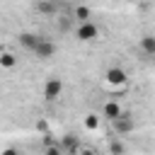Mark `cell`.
<instances>
[{"mask_svg": "<svg viewBox=\"0 0 155 155\" xmlns=\"http://www.w3.org/2000/svg\"><path fill=\"white\" fill-rule=\"evenodd\" d=\"M99 36V27L94 22H80L75 27V39L78 41H94Z\"/></svg>", "mask_w": 155, "mask_h": 155, "instance_id": "cell-1", "label": "cell"}, {"mask_svg": "<svg viewBox=\"0 0 155 155\" xmlns=\"http://www.w3.org/2000/svg\"><path fill=\"white\" fill-rule=\"evenodd\" d=\"M111 128H114V133H116V136H126V133L136 131V121H133L128 114H121V116L111 119Z\"/></svg>", "mask_w": 155, "mask_h": 155, "instance_id": "cell-2", "label": "cell"}, {"mask_svg": "<svg viewBox=\"0 0 155 155\" xmlns=\"http://www.w3.org/2000/svg\"><path fill=\"white\" fill-rule=\"evenodd\" d=\"M63 92V80L61 78H48L46 85H44V99L46 102H56Z\"/></svg>", "mask_w": 155, "mask_h": 155, "instance_id": "cell-3", "label": "cell"}, {"mask_svg": "<svg viewBox=\"0 0 155 155\" xmlns=\"http://www.w3.org/2000/svg\"><path fill=\"white\" fill-rule=\"evenodd\" d=\"M104 78H107V82H109V85H114V87H124V85L128 82L126 70H124V68H116V65H114V68H109Z\"/></svg>", "mask_w": 155, "mask_h": 155, "instance_id": "cell-4", "label": "cell"}, {"mask_svg": "<svg viewBox=\"0 0 155 155\" xmlns=\"http://www.w3.org/2000/svg\"><path fill=\"white\" fill-rule=\"evenodd\" d=\"M41 61H48V58H53V53H56V44L51 41V39H46V36H41V41H39V46H36V51H34Z\"/></svg>", "mask_w": 155, "mask_h": 155, "instance_id": "cell-5", "label": "cell"}, {"mask_svg": "<svg viewBox=\"0 0 155 155\" xmlns=\"http://www.w3.org/2000/svg\"><path fill=\"white\" fill-rule=\"evenodd\" d=\"M61 148L63 153H70V155H80V138L75 133H65L61 138Z\"/></svg>", "mask_w": 155, "mask_h": 155, "instance_id": "cell-6", "label": "cell"}, {"mask_svg": "<svg viewBox=\"0 0 155 155\" xmlns=\"http://www.w3.org/2000/svg\"><path fill=\"white\" fill-rule=\"evenodd\" d=\"M17 41H19V46L22 48H27V51H36V46H39V41H41V36L39 34H31V31H22L19 36H17Z\"/></svg>", "mask_w": 155, "mask_h": 155, "instance_id": "cell-7", "label": "cell"}, {"mask_svg": "<svg viewBox=\"0 0 155 155\" xmlns=\"http://www.w3.org/2000/svg\"><path fill=\"white\" fill-rule=\"evenodd\" d=\"M102 114H104V116H107V119L111 121V119H116V116H121V114H124V109H121V104H119L116 99H111V102H107V104H104V109H102Z\"/></svg>", "mask_w": 155, "mask_h": 155, "instance_id": "cell-8", "label": "cell"}, {"mask_svg": "<svg viewBox=\"0 0 155 155\" xmlns=\"http://www.w3.org/2000/svg\"><path fill=\"white\" fill-rule=\"evenodd\" d=\"M138 46H140V51H143L145 56H155V34H145V36H140Z\"/></svg>", "mask_w": 155, "mask_h": 155, "instance_id": "cell-9", "label": "cell"}, {"mask_svg": "<svg viewBox=\"0 0 155 155\" xmlns=\"http://www.w3.org/2000/svg\"><path fill=\"white\" fill-rule=\"evenodd\" d=\"M0 65H2L5 70L15 68V65H17V56H15V53H10V51H5V53L0 56Z\"/></svg>", "mask_w": 155, "mask_h": 155, "instance_id": "cell-10", "label": "cell"}, {"mask_svg": "<svg viewBox=\"0 0 155 155\" xmlns=\"http://www.w3.org/2000/svg\"><path fill=\"white\" fill-rule=\"evenodd\" d=\"M36 10H39L41 15H53V12H56V5H53L51 0H39V2H36Z\"/></svg>", "mask_w": 155, "mask_h": 155, "instance_id": "cell-11", "label": "cell"}, {"mask_svg": "<svg viewBox=\"0 0 155 155\" xmlns=\"http://www.w3.org/2000/svg\"><path fill=\"white\" fill-rule=\"evenodd\" d=\"M82 124H85L87 131H97V126H99V116H97V114H87Z\"/></svg>", "mask_w": 155, "mask_h": 155, "instance_id": "cell-12", "label": "cell"}, {"mask_svg": "<svg viewBox=\"0 0 155 155\" xmlns=\"http://www.w3.org/2000/svg\"><path fill=\"white\" fill-rule=\"evenodd\" d=\"M75 19H80V22H90V10H87L85 5H78V7H75Z\"/></svg>", "mask_w": 155, "mask_h": 155, "instance_id": "cell-13", "label": "cell"}, {"mask_svg": "<svg viewBox=\"0 0 155 155\" xmlns=\"http://www.w3.org/2000/svg\"><path fill=\"white\" fill-rule=\"evenodd\" d=\"M109 153L111 155H124V143L121 140H111L109 143Z\"/></svg>", "mask_w": 155, "mask_h": 155, "instance_id": "cell-14", "label": "cell"}, {"mask_svg": "<svg viewBox=\"0 0 155 155\" xmlns=\"http://www.w3.org/2000/svg\"><path fill=\"white\" fill-rule=\"evenodd\" d=\"M44 155H63V148L61 145H46Z\"/></svg>", "mask_w": 155, "mask_h": 155, "instance_id": "cell-15", "label": "cell"}, {"mask_svg": "<svg viewBox=\"0 0 155 155\" xmlns=\"http://www.w3.org/2000/svg\"><path fill=\"white\" fill-rule=\"evenodd\" d=\"M2 155H19V150H17V148H5Z\"/></svg>", "mask_w": 155, "mask_h": 155, "instance_id": "cell-16", "label": "cell"}, {"mask_svg": "<svg viewBox=\"0 0 155 155\" xmlns=\"http://www.w3.org/2000/svg\"><path fill=\"white\" fill-rule=\"evenodd\" d=\"M80 155H97L94 150H90V148H85V150H80Z\"/></svg>", "mask_w": 155, "mask_h": 155, "instance_id": "cell-17", "label": "cell"}]
</instances>
